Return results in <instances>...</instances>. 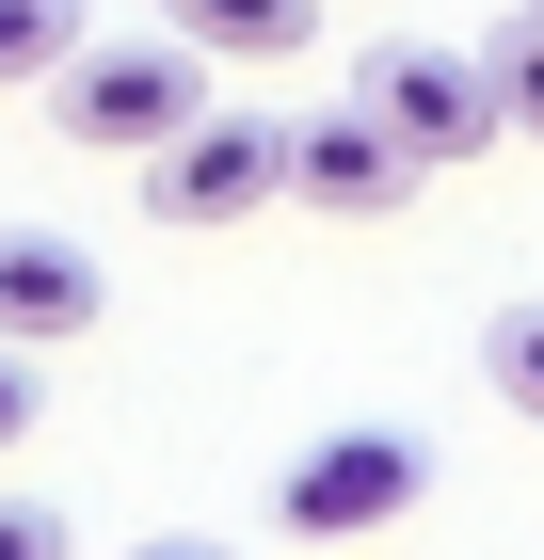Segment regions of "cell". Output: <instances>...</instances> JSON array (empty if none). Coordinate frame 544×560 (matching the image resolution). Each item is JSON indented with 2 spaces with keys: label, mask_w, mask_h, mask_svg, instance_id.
Here are the masks:
<instances>
[{
  "label": "cell",
  "mask_w": 544,
  "mask_h": 560,
  "mask_svg": "<svg viewBox=\"0 0 544 560\" xmlns=\"http://www.w3.org/2000/svg\"><path fill=\"white\" fill-rule=\"evenodd\" d=\"M432 497V448L417 432H321V448H289V465H273V528H289V545H369V528H401Z\"/></svg>",
  "instance_id": "cell-2"
},
{
  "label": "cell",
  "mask_w": 544,
  "mask_h": 560,
  "mask_svg": "<svg viewBox=\"0 0 544 560\" xmlns=\"http://www.w3.org/2000/svg\"><path fill=\"white\" fill-rule=\"evenodd\" d=\"M497 96H512V144H544V16L512 0V33H497Z\"/></svg>",
  "instance_id": "cell-10"
},
{
  "label": "cell",
  "mask_w": 544,
  "mask_h": 560,
  "mask_svg": "<svg viewBox=\"0 0 544 560\" xmlns=\"http://www.w3.org/2000/svg\"><path fill=\"white\" fill-rule=\"evenodd\" d=\"M0 448H33V352L0 337Z\"/></svg>",
  "instance_id": "cell-12"
},
{
  "label": "cell",
  "mask_w": 544,
  "mask_h": 560,
  "mask_svg": "<svg viewBox=\"0 0 544 560\" xmlns=\"http://www.w3.org/2000/svg\"><path fill=\"white\" fill-rule=\"evenodd\" d=\"M128 560H224V545H193V528H161V545H128Z\"/></svg>",
  "instance_id": "cell-13"
},
{
  "label": "cell",
  "mask_w": 544,
  "mask_h": 560,
  "mask_svg": "<svg viewBox=\"0 0 544 560\" xmlns=\"http://www.w3.org/2000/svg\"><path fill=\"white\" fill-rule=\"evenodd\" d=\"M273 192H289V129H273V113H224V96L144 161V209L161 224H241V209H273Z\"/></svg>",
  "instance_id": "cell-4"
},
{
  "label": "cell",
  "mask_w": 544,
  "mask_h": 560,
  "mask_svg": "<svg viewBox=\"0 0 544 560\" xmlns=\"http://www.w3.org/2000/svg\"><path fill=\"white\" fill-rule=\"evenodd\" d=\"M417 176H432V161L384 129L369 96H336V113H289V192H304V209H352V224H369V209H401Z\"/></svg>",
  "instance_id": "cell-5"
},
{
  "label": "cell",
  "mask_w": 544,
  "mask_h": 560,
  "mask_svg": "<svg viewBox=\"0 0 544 560\" xmlns=\"http://www.w3.org/2000/svg\"><path fill=\"white\" fill-rule=\"evenodd\" d=\"M193 113H209V48H193V33L81 48V65L48 81V129H65V144H96V161H161Z\"/></svg>",
  "instance_id": "cell-1"
},
{
  "label": "cell",
  "mask_w": 544,
  "mask_h": 560,
  "mask_svg": "<svg viewBox=\"0 0 544 560\" xmlns=\"http://www.w3.org/2000/svg\"><path fill=\"white\" fill-rule=\"evenodd\" d=\"M481 385L544 432V304H497V320H481Z\"/></svg>",
  "instance_id": "cell-9"
},
{
  "label": "cell",
  "mask_w": 544,
  "mask_h": 560,
  "mask_svg": "<svg viewBox=\"0 0 544 560\" xmlns=\"http://www.w3.org/2000/svg\"><path fill=\"white\" fill-rule=\"evenodd\" d=\"M352 96H369V113L417 144L432 176H449V161H497V129H512L497 48H369V65H352Z\"/></svg>",
  "instance_id": "cell-3"
},
{
  "label": "cell",
  "mask_w": 544,
  "mask_h": 560,
  "mask_svg": "<svg viewBox=\"0 0 544 560\" xmlns=\"http://www.w3.org/2000/svg\"><path fill=\"white\" fill-rule=\"evenodd\" d=\"M529 16H544V0H529Z\"/></svg>",
  "instance_id": "cell-14"
},
{
  "label": "cell",
  "mask_w": 544,
  "mask_h": 560,
  "mask_svg": "<svg viewBox=\"0 0 544 560\" xmlns=\"http://www.w3.org/2000/svg\"><path fill=\"white\" fill-rule=\"evenodd\" d=\"M161 33H193L209 65H304L321 48V0H161Z\"/></svg>",
  "instance_id": "cell-7"
},
{
  "label": "cell",
  "mask_w": 544,
  "mask_h": 560,
  "mask_svg": "<svg viewBox=\"0 0 544 560\" xmlns=\"http://www.w3.org/2000/svg\"><path fill=\"white\" fill-rule=\"evenodd\" d=\"M81 48H96L81 0H0V81H65Z\"/></svg>",
  "instance_id": "cell-8"
},
{
  "label": "cell",
  "mask_w": 544,
  "mask_h": 560,
  "mask_svg": "<svg viewBox=\"0 0 544 560\" xmlns=\"http://www.w3.org/2000/svg\"><path fill=\"white\" fill-rule=\"evenodd\" d=\"M113 320V272H96V241H65V224H0V337L16 352H65Z\"/></svg>",
  "instance_id": "cell-6"
},
{
  "label": "cell",
  "mask_w": 544,
  "mask_h": 560,
  "mask_svg": "<svg viewBox=\"0 0 544 560\" xmlns=\"http://www.w3.org/2000/svg\"><path fill=\"white\" fill-rule=\"evenodd\" d=\"M0 560H81V528L48 513V497H0Z\"/></svg>",
  "instance_id": "cell-11"
}]
</instances>
